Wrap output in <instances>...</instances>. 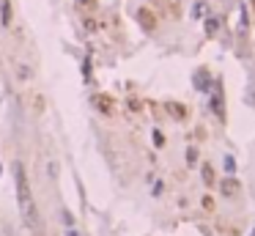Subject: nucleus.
Returning a JSON list of instances; mask_svg holds the SVG:
<instances>
[{"instance_id": "nucleus-6", "label": "nucleus", "mask_w": 255, "mask_h": 236, "mask_svg": "<svg viewBox=\"0 0 255 236\" xmlns=\"http://www.w3.org/2000/svg\"><path fill=\"white\" fill-rule=\"evenodd\" d=\"M17 74H19V80H28V77H30V66H17Z\"/></svg>"}, {"instance_id": "nucleus-5", "label": "nucleus", "mask_w": 255, "mask_h": 236, "mask_svg": "<svg viewBox=\"0 0 255 236\" xmlns=\"http://www.w3.org/2000/svg\"><path fill=\"white\" fill-rule=\"evenodd\" d=\"M195 88H201V91H208V80H206V71H198V74H195Z\"/></svg>"}, {"instance_id": "nucleus-10", "label": "nucleus", "mask_w": 255, "mask_h": 236, "mask_svg": "<svg viewBox=\"0 0 255 236\" xmlns=\"http://www.w3.org/2000/svg\"><path fill=\"white\" fill-rule=\"evenodd\" d=\"M187 160H190V165H195V148H190V151H187Z\"/></svg>"}, {"instance_id": "nucleus-13", "label": "nucleus", "mask_w": 255, "mask_h": 236, "mask_svg": "<svg viewBox=\"0 0 255 236\" xmlns=\"http://www.w3.org/2000/svg\"><path fill=\"white\" fill-rule=\"evenodd\" d=\"M0 173H3V168H0Z\"/></svg>"}, {"instance_id": "nucleus-9", "label": "nucleus", "mask_w": 255, "mask_h": 236, "mask_svg": "<svg viewBox=\"0 0 255 236\" xmlns=\"http://www.w3.org/2000/svg\"><path fill=\"white\" fill-rule=\"evenodd\" d=\"M206 30H208V33H214V30H217V19H208V22H206Z\"/></svg>"}, {"instance_id": "nucleus-2", "label": "nucleus", "mask_w": 255, "mask_h": 236, "mask_svg": "<svg viewBox=\"0 0 255 236\" xmlns=\"http://www.w3.org/2000/svg\"><path fill=\"white\" fill-rule=\"evenodd\" d=\"M0 22L11 25V3H8V0H3V3H0Z\"/></svg>"}, {"instance_id": "nucleus-11", "label": "nucleus", "mask_w": 255, "mask_h": 236, "mask_svg": "<svg viewBox=\"0 0 255 236\" xmlns=\"http://www.w3.org/2000/svg\"><path fill=\"white\" fill-rule=\"evenodd\" d=\"M60 217H63V223H66V225H71V223H74V220H71V214H69V212H63V214H60Z\"/></svg>"}, {"instance_id": "nucleus-12", "label": "nucleus", "mask_w": 255, "mask_h": 236, "mask_svg": "<svg viewBox=\"0 0 255 236\" xmlns=\"http://www.w3.org/2000/svg\"><path fill=\"white\" fill-rule=\"evenodd\" d=\"M233 6V0H222V8H231Z\"/></svg>"}, {"instance_id": "nucleus-7", "label": "nucleus", "mask_w": 255, "mask_h": 236, "mask_svg": "<svg viewBox=\"0 0 255 236\" xmlns=\"http://www.w3.org/2000/svg\"><path fill=\"white\" fill-rule=\"evenodd\" d=\"M225 171H228V173L236 171V162H233V157H225Z\"/></svg>"}, {"instance_id": "nucleus-8", "label": "nucleus", "mask_w": 255, "mask_h": 236, "mask_svg": "<svg viewBox=\"0 0 255 236\" xmlns=\"http://www.w3.org/2000/svg\"><path fill=\"white\" fill-rule=\"evenodd\" d=\"M203 178H206V184H211V181H214V176H211V168H203Z\"/></svg>"}, {"instance_id": "nucleus-3", "label": "nucleus", "mask_w": 255, "mask_h": 236, "mask_svg": "<svg viewBox=\"0 0 255 236\" xmlns=\"http://www.w3.org/2000/svg\"><path fill=\"white\" fill-rule=\"evenodd\" d=\"M220 189H222V195H228V198H231V195H236L239 184L233 181V178H228V181H222V184H220Z\"/></svg>"}, {"instance_id": "nucleus-1", "label": "nucleus", "mask_w": 255, "mask_h": 236, "mask_svg": "<svg viewBox=\"0 0 255 236\" xmlns=\"http://www.w3.org/2000/svg\"><path fill=\"white\" fill-rule=\"evenodd\" d=\"M14 181H17V206H19V217L22 223L28 225L30 231H42V217H39V206L33 201V192H30V184H28V176H25V168L22 162L14 165Z\"/></svg>"}, {"instance_id": "nucleus-4", "label": "nucleus", "mask_w": 255, "mask_h": 236, "mask_svg": "<svg viewBox=\"0 0 255 236\" xmlns=\"http://www.w3.org/2000/svg\"><path fill=\"white\" fill-rule=\"evenodd\" d=\"M206 14H208V6H206V3H203V0H201V3H195V6H192V17H195V19H203V17H206Z\"/></svg>"}]
</instances>
